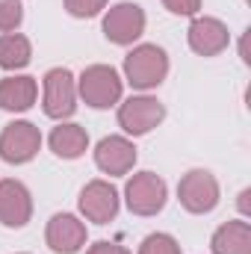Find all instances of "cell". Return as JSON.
Instances as JSON below:
<instances>
[{
  "instance_id": "9c48e42d",
  "label": "cell",
  "mask_w": 251,
  "mask_h": 254,
  "mask_svg": "<svg viewBox=\"0 0 251 254\" xmlns=\"http://www.w3.org/2000/svg\"><path fill=\"white\" fill-rule=\"evenodd\" d=\"M80 213L95 225H110L119 216V192L110 181H89L80 192Z\"/></svg>"
},
{
  "instance_id": "8fae6325",
  "label": "cell",
  "mask_w": 251,
  "mask_h": 254,
  "mask_svg": "<svg viewBox=\"0 0 251 254\" xmlns=\"http://www.w3.org/2000/svg\"><path fill=\"white\" fill-rule=\"evenodd\" d=\"M86 237H89L86 234V222H80L71 213H57L48 222V231H45L48 249L57 254H77L86 246Z\"/></svg>"
},
{
  "instance_id": "5bb4252c",
  "label": "cell",
  "mask_w": 251,
  "mask_h": 254,
  "mask_svg": "<svg viewBox=\"0 0 251 254\" xmlns=\"http://www.w3.org/2000/svg\"><path fill=\"white\" fill-rule=\"evenodd\" d=\"M39 98V83L36 77H6L0 80V110L6 113H27Z\"/></svg>"
},
{
  "instance_id": "52a82bcc",
  "label": "cell",
  "mask_w": 251,
  "mask_h": 254,
  "mask_svg": "<svg viewBox=\"0 0 251 254\" xmlns=\"http://www.w3.org/2000/svg\"><path fill=\"white\" fill-rule=\"evenodd\" d=\"M166 119V107L151 95H133L119 107V127L127 136H145Z\"/></svg>"
},
{
  "instance_id": "ac0fdd59",
  "label": "cell",
  "mask_w": 251,
  "mask_h": 254,
  "mask_svg": "<svg viewBox=\"0 0 251 254\" xmlns=\"http://www.w3.org/2000/svg\"><path fill=\"white\" fill-rule=\"evenodd\" d=\"M139 254H181V246L172 234H148L139 246Z\"/></svg>"
},
{
  "instance_id": "ffe728a7",
  "label": "cell",
  "mask_w": 251,
  "mask_h": 254,
  "mask_svg": "<svg viewBox=\"0 0 251 254\" xmlns=\"http://www.w3.org/2000/svg\"><path fill=\"white\" fill-rule=\"evenodd\" d=\"M65 9L74 18H95L101 9H107V0H65Z\"/></svg>"
},
{
  "instance_id": "7402d4cb",
  "label": "cell",
  "mask_w": 251,
  "mask_h": 254,
  "mask_svg": "<svg viewBox=\"0 0 251 254\" xmlns=\"http://www.w3.org/2000/svg\"><path fill=\"white\" fill-rule=\"evenodd\" d=\"M86 254H130V249L119 246V243H107V240H101V243L89 246V249H86Z\"/></svg>"
},
{
  "instance_id": "8992f818",
  "label": "cell",
  "mask_w": 251,
  "mask_h": 254,
  "mask_svg": "<svg viewBox=\"0 0 251 254\" xmlns=\"http://www.w3.org/2000/svg\"><path fill=\"white\" fill-rule=\"evenodd\" d=\"M42 148V133L33 122H12L0 133V157L9 166H24L30 163Z\"/></svg>"
},
{
  "instance_id": "30bf717a",
  "label": "cell",
  "mask_w": 251,
  "mask_h": 254,
  "mask_svg": "<svg viewBox=\"0 0 251 254\" xmlns=\"http://www.w3.org/2000/svg\"><path fill=\"white\" fill-rule=\"evenodd\" d=\"M30 219H33V195H30V190L15 178H3L0 181V225L24 228Z\"/></svg>"
},
{
  "instance_id": "5b68a950",
  "label": "cell",
  "mask_w": 251,
  "mask_h": 254,
  "mask_svg": "<svg viewBox=\"0 0 251 254\" xmlns=\"http://www.w3.org/2000/svg\"><path fill=\"white\" fill-rule=\"evenodd\" d=\"M178 201L192 216L213 213L219 204V181L207 169H192L178 184Z\"/></svg>"
},
{
  "instance_id": "44dd1931",
  "label": "cell",
  "mask_w": 251,
  "mask_h": 254,
  "mask_svg": "<svg viewBox=\"0 0 251 254\" xmlns=\"http://www.w3.org/2000/svg\"><path fill=\"white\" fill-rule=\"evenodd\" d=\"M163 6H166L172 15H198L201 0H163Z\"/></svg>"
},
{
  "instance_id": "3957f363",
  "label": "cell",
  "mask_w": 251,
  "mask_h": 254,
  "mask_svg": "<svg viewBox=\"0 0 251 254\" xmlns=\"http://www.w3.org/2000/svg\"><path fill=\"white\" fill-rule=\"evenodd\" d=\"M166 198H169V187L160 175L154 172H139L127 181L125 187V201L127 210L133 216H157L163 207H166Z\"/></svg>"
},
{
  "instance_id": "7a4b0ae2",
  "label": "cell",
  "mask_w": 251,
  "mask_h": 254,
  "mask_svg": "<svg viewBox=\"0 0 251 254\" xmlns=\"http://www.w3.org/2000/svg\"><path fill=\"white\" fill-rule=\"evenodd\" d=\"M125 80L113 65H89L80 80H77V95L92 107V110H110L122 101Z\"/></svg>"
},
{
  "instance_id": "7c38bea8",
  "label": "cell",
  "mask_w": 251,
  "mask_h": 254,
  "mask_svg": "<svg viewBox=\"0 0 251 254\" xmlns=\"http://www.w3.org/2000/svg\"><path fill=\"white\" fill-rule=\"evenodd\" d=\"M95 166L110 178H122L136 166V145L125 136L101 139L98 148H95Z\"/></svg>"
},
{
  "instance_id": "603a6c76",
  "label": "cell",
  "mask_w": 251,
  "mask_h": 254,
  "mask_svg": "<svg viewBox=\"0 0 251 254\" xmlns=\"http://www.w3.org/2000/svg\"><path fill=\"white\" fill-rule=\"evenodd\" d=\"M249 198H251V190H243V195H240V210L243 213H249Z\"/></svg>"
},
{
  "instance_id": "d6986e66",
  "label": "cell",
  "mask_w": 251,
  "mask_h": 254,
  "mask_svg": "<svg viewBox=\"0 0 251 254\" xmlns=\"http://www.w3.org/2000/svg\"><path fill=\"white\" fill-rule=\"evenodd\" d=\"M24 21L21 0H0V33H15Z\"/></svg>"
},
{
  "instance_id": "2e32d148",
  "label": "cell",
  "mask_w": 251,
  "mask_h": 254,
  "mask_svg": "<svg viewBox=\"0 0 251 254\" xmlns=\"http://www.w3.org/2000/svg\"><path fill=\"white\" fill-rule=\"evenodd\" d=\"M210 249L213 254H251V225L240 219L225 222L222 228H216Z\"/></svg>"
},
{
  "instance_id": "e0dca14e",
  "label": "cell",
  "mask_w": 251,
  "mask_h": 254,
  "mask_svg": "<svg viewBox=\"0 0 251 254\" xmlns=\"http://www.w3.org/2000/svg\"><path fill=\"white\" fill-rule=\"evenodd\" d=\"M33 60V45L21 33H3L0 36V68L3 71H21Z\"/></svg>"
},
{
  "instance_id": "ba28073f",
  "label": "cell",
  "mask_w": 251,
  "mask_h": 254,
  "mask_svg": "<svg viewBox=\"0 0 251 254\" xmlns=\"http://www.w3.org/2000/svg\"><path fill=\"white\" fill-rule=\"evenodd\" d=\"M145 33V12L139 3H116L104 15V36L113 45H133Z\"/></svg>"
},
{
  "instance_id": "4fadbf2b",
  "label": "cell",
  "mask_w": 251,
  "mask_h": 254,
  "mask_svg": "<svg viewBox=\"0 0 251 254\" xmlns=\"http://www.w3.org/2000/svg\"><path fill=\"white\" fill-rule=\"evenodd\" d=\"M187 39L198 57H219L231 45V33L219 18H195L187 30Z\"/></svg>"
},
{
  "instance_id": "9a60e30c",
  "label": "cell",
  "mask_w": 251,
  "mask_h": 254,
  "mask_svg": "<svg viewBox=\"0 0 251 254\" xmlns=\"http://www.w3.org/2000/svg\"><path fill=\"white\" fill-rule=\"evenodd\" d=\"M48 145H51V151H54L57 157H63V160H77V157H83L86 148H89V133L80 125H74V122H60V125L51 130Z\"/></svg>"
},
{
  "instance_id": "6da1fadb",
  "label": "cell",
  "mask_w": 251,
  "mask_h": 254,
  "mask_svg": "<svg viewBox=\"0 0 251 254\" xmlns=\"http://www.w3.org/2000/svg\"><path fill=\"white\" fill-rule=\"evenodd\" d=\"M169 74V57L160 45H136L130 54L125 57V80L139 89H157Z\"/></svg>"
},
{
  "instance_id": "277c9868",
  "label": "cell",
  "mask_w": 251,
  "mask_h": 254,
  "mask_svg": "<svg viewBox=\"0 0 251 254\" xmlns=\"http://www.w3.org/2000/svg\"><path fill=\"white\" fill-rule=\"evenodd\" d=\"M45 86V98H42V110L48 119H71L77 110V80L68 68H51L42 80Z\"/></svg>"
}]
</instances>
